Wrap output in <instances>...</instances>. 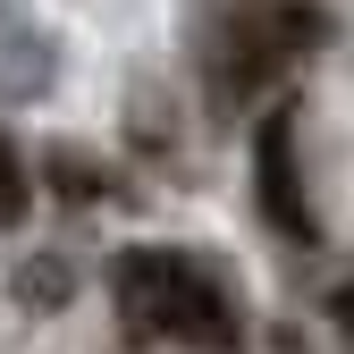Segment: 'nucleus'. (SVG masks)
I'll return each mask as SVG.
<instances>
[{
  "label": "nucleus",
  "instance_id": "f03ea898",
  "mask_svg": "<svg viewBox=\"0 0 354 354\" xmlns=\"http://www.w3.org/2000/svg\"><path fill=\"white\" fill-rule=\"evenodd\" d=\"M321 26H329L321 9H279V17H261V26H236L228 34L236 51H219V93H245L261 68H287L295 51H313L304 34H321Z\"/></svg>",
  "mask_w": 354,
  "mask_h": 354
},
{
  "label": "nucleus",
  "instance_id": "7ed1b4c3",
  "mask_svg": "<svg viewBox=\"0 0 354 354\" xmlns=\"http://www.w3.org/2000/svg\"><path fill=\"white\" fill-rule=\"evenodd\" d=\"M261 211H270L287 236L313 245V203H304V177H295V118L287 110L261 118Z\"/></svg>",
  "mask_w": 354,
  "mask_h": 354
},
{
  "label": "nucleus",
  "instance_id": "f257e3e1",
  "mask_svg": "<svg viewBox=\"0 0 354 354\" xmlns=\"http://www.w3.org/2000/svg\"><path fill=\"white\" fill-rule=\"evenodd\" d=\"M110 295L136 337H177V346H236V295L219 270H203L194 253L136 245L110 261Z\"/></svg>",
  "mask_w": 354,
  "mask_h": 354
},
{
  "label": "nucleus",
  "instance_id": "20e7f679",
  "mask_svg": "<svg viewBox=\"0 0 354 354\" xmlns=\"http://www.w3.org/2000/svg\"><path fill=\"white\" fill-rule=\"evenodd\" d=\"M26 194H34V186H26V160L9 152V136H0V228L26 219Z\"/></svg>",
  "mask_w": 354,
  "mask_h": 354
},
{
  "label": "nucleus",
  "instance_id": "39448f33",
  "mask_svg": "<svg viewBox=\"0 0 354 354\" xmlns=\"http://www.w3.org/2000/svg\"><path fill=\"white\" fill-rule=\"evenodd\" d=\"M329 313H337V329H354V279H346V287L329 295Z\"/></svg>",
  "mask_w": 354,
  "mask_h": 354
}]
</instances>
